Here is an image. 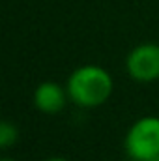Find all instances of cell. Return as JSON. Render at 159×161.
<instances>
[{
    "mask_svg": "<svg viewBox=\"0 0 159 161\" xmlns=\"http://www.w3.org/2000/svg\"><path fill=\"white\" fill-rule=\"evenodd\" d=\"M154 161H159V158H156V159H154Z\"/></svg>",
    "mask_w": 159,
    "mask_h": 161,
    "instance_id": "obj_8",
    "label": "cell"
},
{
    "mask_svg": "<svg viewBox=\"0 0 159 161\" xmlns=\"http://www.w3.org/2000/svg\"><path fill=\"white\" fill-rule=\"evenodd\" d=\"M123 150L133 161L159 158V116H142L133 122L125 133Z\"/></svg>",
    "mask_w": 159,
    "mask_h": 161,
    "instance_id": "obj_2",
    "label": "cell"
},
{
    "mask_svg": "<svg viewBox=\"0 0 159 161\" xmlns=\"http://www.w3.org/2000/svg\"><path fill=\"white\" fill-rule=\"evenodd\" d=\"M19 139V129L13 122L4 120L0 124V146L4 150H8L9 146H13Z\"/></svg>",
    "mask_w": 159,
    "mask_h": 161,
    "instance_id": "obj_5",
    "label": "cell"
},
{
    "mask_svg": "<svg viewBox=\"0 0 159 161\" xmlns=\"http://www.w3.org/2000/svg\"><path fill=\"white\" fill-rule=\"evenodd\" d=\"M68 97L80 109H96L107 103L114 90L112 75L97 64H84L69 73L66 80Z\"/></svg>",
    "mask_w": 159,
    "mask_h": 161,
    "instance_id": "obj_1",
    "label": "cell"
},
{
    "mask_svg": "<svg viewBox=\"0 0 159 161\" xmlns=\"http://www.w3.org/2000/svg\"><path fill=\"white\" fill-rule=\"evenodd\" d=\"M69 101L66 86L54 80H43L34 90V105L43 114H58Z\"/></svg>",
    "mask_w": 159,
    "mask_h": 161,
    "instance_id": "obj_4",
    "label": "cell"
},
{
    "mask_svg": "<svg viewBox=\"0 0 159 161\" xmlns=\"http://www.w3.org/2000/svg\"><path fill=\"white\" fill-rule=\"evenodd\" d=\"M2 161H17V159H11V158H4Z\"/></svg>",
    "mask_w": 159,
    "mask_h": 161,
    "instance_id": "obj_7",
    "label": "cell"
},
{
    "mask_svg": "<svg viewBox=\"0 0 159 161\" xmlns=\"http://www.w3.org/2000/svg\"><path fill=\"white\" fill-rule=\"evenodd\" d=\"M127 77L139 84L159 80V43H140L133 47L125 58Z\"/></svg>",
    "mask_w": 159,
    "mask_h": 161,
    "instance_id": "obj_3",
    "label": "cell"
},
{
    "mask_svg": "<svg viewBox=\"0 0 159 161\" xmlns=\"http://www.w3.org/2000/svg\"><path fill=\"white\" fill-rule=\"evenodd\" d=\"M43 161H68L66 158H49V159H43Z\"/></svg>",
    "mask_w": 159,
    "mask_h": 161,
    "instance_id": "obj_6",
    "label": "cell"
},
{
    "mask_svg": "<svg viewBox=\"0 0 159 161\" xmlns=\"http://www.w3.org/2000/svg\"><path fill=\"white\" fill-rule=\"evenodd\" d=\"M127 161H133V159H127Z\"/></svg>",
    "mask_w": 159,
    "mask_h": 161,
    "instance_id": "obj_9",
    "label": "cell"
}]
</instances>
